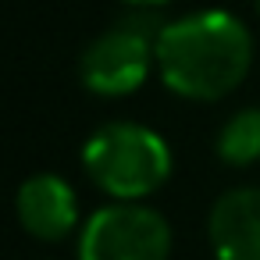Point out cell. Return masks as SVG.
I'll return each mask as SVG.
<instances>
[{"label": "cell", "mask_w": 260, "mask_h": 260, "mask_svg": "<svg viewBox=\"0 0 260 260\" xmlns=\"http://www.w3.org/2000/svg\"><path fill=\"white\" fill-rule=\"evenodd\" d=\"M249 68L253 36L228 11H192L160 29L157 75L182 100H224L246 82Z\"/></svg>", "instance_id": "1"}, {"label": "cell", "mask_w": 260, "mask_h": 260, "mask_svg": "<svg viewBox=\"0 0 260 260\" xmlns=\"http://www.w3.org/2000/svg\"><path fill=\"white\" fill-rule=\"evenodd\" d=\"M171 146L139 121H107L82 143V168L111 203H143L171 178Z\"/></svg>", "instance_id": "2"}, {"label": "cell", "mask_w": 260, "mask_h": 260, "mask_svg": "<svg viewBox=\"0 0 260 260\" xmlns=\"http://www.w3.org/2000/svg\"><path fill=\"white\" fill-rule=\"evenodd\" d=\"M168 22L157 11H128L79 54V82L104 100H121L143 89L157 68V40Z\"/></svg>", "instance_id": "3"}, {"label": "cell", "mask_w": 260, "mask_h": 260, "mask_svg": "<svg viewBox=\"0 0 260 260\" xmlns=\"http://www.w3.org/2000/svg\"><path fill=\"white\" fill-rule=\"evenodd\" d=\"M171 224L146 203H107L79 228V260H168Z\"/></svg>", "instance_id": "4"}, {"label": "cell", "mask_w": 260, "mask_h": 260, "mask_svg": "<svg viewBox=\"0 0 260 260\" xmlns=\"http://www.w3.org/2000/svg\"><path fill=\"white\" fill-rule=\"evenodd\" d=\"M15 214H18V224L40 242H61L75 228H82L79 224V196L54 171H36L18 185Z\"/></svg>", "instance_id": "5"}, {"label": "cell", "mask_w": 260, "mask_h": 260, "mask_svg": "<svg viewBox=\"0 0 260 260\" xmlns=\"http://www.w3.org/2000/svg\"><path fill=\"white\" fill-rule=\"evenodd\" d=\"M207 239L217 260H260V185H239L214 200Z\"/></svg>", "instance_id": "6"}, {"label": "cell", "mask_w": 260, "mask_h": 260, "mask_svg": "<svg viewBox=\"0 0 260 260\" xmlns=\"http://www.w3.org/2000/svg\"><path fill=\"white\" fill-rule=\"evenodd\" d=\"M217 160L228 168H249L260 160V107H242L235 111L214 139Z\"/></svg>", "instance_id": "7"}, {"label": "cell", "mask_w": 260, "mask_h": 260, "mask_svg": "<svg viewBox=\"0 0 260 260\" xmlns=\"http://www.w3.org/2000/svg\"><path fill=\"white\" fill-rule=\"evenodd\" d=\"M118 4H125V8H132V11H157V8L171 4V0H118Z\"/></svg>", "instance_id": "8"}, {"label": "cell", "mask_w": 260, "mask_h": 260, "mask_svg": "<svg viewBox=\"0 0 260 260\" xmlns=\"http://www.w3.org/2000/svg\"><path fill=\"white\" fill-rule=\"evenodd\" d=\"M253 8H256V18H260V0H253Z\"/></svg>", "instance_id": "9"}]
</instances>
